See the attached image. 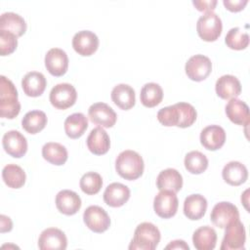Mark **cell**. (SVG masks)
<instances>
[{
    "mask_svg": "<svg viewBox=\"0 0 250 250\" xmlns=\"http://www.w3.org/2000/svg\"><path fill=\"white\" fill-rule=\"evenodd\" d=\"M178 206L179 200L176 192L169 189L160 190L153 200V209L155 214L163 219H169L175 216Z\"/></svg>",
    "mask_w": 250,
    "mask_h": 250,
    "instance_id": "obj_5",
    "label": "cell"
},
{
    "mask_svg": "<svg viewBox=\"0 0 250 250\" xmlns=\"http://www.w3.org/2000/svg\"><path fill=\"white\" fill-rule=\"evenodd\" d=\"M180 111V122L178 127L180 128H187L191 126L197 117V113L195 108L188 103L180 102L177 103Z\"/></svg>",
    "mask_w": 250,
    "mask_h": 250,
    "instance_id": "obj_38",
    "label": "cell"
},
{
    "mask_svg": "<svg viewBox=\"0 0 250 250\" xmlns=\"http://www.w3.org/2000/svg\"><path fill=\"white\" fill-rule=\"evenodd\" d=\"M4 183L12 188H20L25 183V172L17 164H8L2 170Z\"/></svg>",
    "mask_w": 250,
    "mask_h": 250,
    "instance_id": "obj_33",
    "label": "cell"
},
{
    "mask_svg": "<svg viewBox=\"0 0 250 250\" xmlns=\"http://www.w3.org/2000/svg\"><path fill=\"white\" fill-rule=\"evenodd\" d=\"M225 42L232 50H244L249 44V35L239 27H232L228 31Z\"/></svg>",
    "mask_w": 250,
    "mask_h": 250,
    "instance_id": "obj_35",
    "label": "cell"
},
{
    "mask_svg": "<svg viewBox=\"0 0 250 250\" xmlns=\"http://www.w3.org/2000/svg\"><path fill=\"white\" fill-rule=\"evenodd\" d=\"M165 249H185V250H188V249H189V246L186 243V241L177 239V240L171 241V242L165 247Z\"/></svg>",
    "mask_w": 250,
    "mask_h": 250,
    "instance_id": "obj_43",
    "label": "cell"
},
{
    "mask_svg": "<svg viewBox=\"0 0 250 250\" xmlns=\"http://www.w3.org/2000/svg\"><path fill=\"white\" fill-rule=\"evenodd\" d=\"M215 90L221 99L230 100L240 95L241 84L235 76L226 74L218 78L215 84Z\"/></svg>",
    "mask_w": 250,
    "mask_h": 250,
    "instance_id": "obj_18",
    "label": "cell"
},
{
    "mask_svg": "<svg viewBox=\"0 0 250 250\" xmlns=\"http://www.w3.org/2000/svg\"><path fill=\"white\" fill-rule=\"evenodd\" d=\"M223 29L221 18L214 12H207L202 15L196 23V30L199 37L207 42L216 41Z\"/></svg>",
    "mask_w": 250,
    "mask_h": 250,
    "instance_id": "obj_4",
    "label": "cell"
},
{
    "mask_svg": "<svg viewBox=\"0 0 250 250\" xmlns=\"http://www.w3.org/2000/svg\"><path fill=\"white\" fill-rule=\"evenodd\" d=\"M18 46V36L8 30L0 29V55L12 54Z\"/></svg>",
    "mask_w": 250,
    "mask_h": 250,
    "instance_id": "obj_39",
    "label": "cell"
},
{
    "mask_svg": "<svg viewBox=\"0 0 250 250\" xmlns=\"http://www.w3.org/2000/svg\"><path fill=\"white\" fill-rule=\"evenodd\" d=\"M21 111V104L18 100V91L14 83L0 76V115L2 118L13 119Z\"/></svg>",
    "mask_w": 250,
    "mask_h": 250,
    "instance_id": "obj_2",
    "label": "cell"
},
{
    "mask_svg": "<svg viewBox=\"0 0 250 250\" xmlns=\"http://www.w3.org/2000/svg\"><path fill=\"white\" fill-rule=\"evenodd\" d=\"M49 99L54 107L58 109H66L75 104L77 92L71 84L60 83L52 88Z\"/></svg>",
    "mask_w": 250,
    "mask_h": 250,
    "instance_id": "obj_6",
    "label": "cell"
},
{
    "mask_svg": "<svg viewBox=\"0 0 250 250\" xmlns=\"http://www.w3.org/2000/svg\"><path fill=\"white\" fill-rule=\"evenodd\" d=\"M72 47L80 56L89 57L98 50L99 38L93 31L81 30L74 34Z\"/></svg>",
    "mask_w": 250,
    "mask_h": 250,
    "instance_id": "obj_12",
    "label": "cell"
},
{
    "mask_svg": "<svg viewBox=\"0 0 250 250\" xmlns=\"http://www.w3.org/2000/svg\"><path fill=\"white\" fill-rule=\"evenodd\" d=\"M216 0H209V1H192V4L195 6V8L200 11V12H213L216 5H217Z\"/></svg>",
    "mask_w": 250,
    "mask_h": 250,
    "instance_id": "obj_41",
    "label": "cell"
},
{
    "mask_svg": "<svg viewBox=\"0 0 250 250\" xmlns=\"http://www.w3.org/2000/svg\"><path fill=\"white\" fill-rule=\"evenodd\" d=\"M0 29L8 30L18 37L21 36L26 31V22L19 14L13 12L3 13L0 17Z\"/></svg>",
    "mask_w": 250,
    "mask_h": 250,
    "instance_id": "obj_29",
    "label": "cell"
},
{
    "mask_svg": "<svg viewBox=\"0 0 250 250\" xmlns=\"http://www.w3.org/2000/svg\"><path fill=\"white\" fill-rule=\"evenodd\" d=\"M222 176L227 184L236 187L246 182L248 171L245 165L241 162L230 161L224 166Z\"/></svg>",
    "mask_w": 250,
    "mask_h": 250,
    "instance_id": "obj_23",
    "label": "cell"
},
{
    "mask_svg": "<svg viewBox=\"0 0 250 250\" xmlns=\"http://www.w3.org/2000/svg\"><path fill=\"white\" fill-rule=\"evenodd\" d=\"M226 142V132L219 125H209L200 133V143L208 150L221 148Z\"/></svg>",
    "mask_w": 250,
    "mask_h": 250,
    "instance_id": "obj_17",
    "label": "cell"
},
{
    "mask_svg": "<svg viewBox=\"0 0 250 250\" xmlns=\"http://www.w3.org/2000/svg\"><path fill=\"white\" fill-rule=\"evenodd\" d=\"M185 167L191 174H201L208 167V158L198 150H192L185 156Z\"/></svg>",
    "mask_w": 250,
    "mask_h": 250,
    "instance_id": "obj_34",
    "label": "cell"
},
{
    "mask_svg": "<svg viewBox=\"0 0 250 250\" xmlns=\"http://www.w3.org/2000/svg\"><path fill=\"white\" fill-rule=\"evenodd\" d=\"M42 156L54 165H62L66 162L68 154L65 146L59 143L49 142L42 147Z\"/></svg>",
    "mask_w": 250,
    "mask_h": 250,
    "instance_id": "obj_30",
    "label": "cell"
},
{
    "mask_svg": "<svg viewBox=\"0 0 250 250\" xmlns=\"http://www.w3.org/2000/svg\"><path fill=\"white\" fill-rule=\"evenodd\" d=\"M0 221H1V232H6L10 231L13 229V223L11 219L5 215L0 216Z\"/></svg>",
    "mask_w": 250,
    "mask_h": 250,
    "instance_id": "obj_42",
    "label": "cell"
},
{
    "mask_svg": "<svg viewBox=\"0 0 250 250\" xmlns=\"http://www.w3.org/2000/svg\"><path fill=\"white\" fill-rule=\"evenodd\" d=\"M206 209L207 200L201 194H190L184 201V214L189 220L201 219L205 215Z\"/></svg>",
    "mask_w": 250,
    "mask_h": 250,
    "instance_id": "obj_24",
    "label": "cell"
},
{
    "mask_svg": "<svg viewBox=\"0 0 250 250\" xmlns=\"http://www.w3.org/2000/svg\"><path fill=\"white\" fill-rule=\"evenodd\" d=\"M225 234L222 240L221 250H240L244 249L246 233L245 228L240 220H236L225 228Z\"/></svg>",
    "mask_w": 250,
    "mask_h": 250,
    "instance_id": "obj_7",
    "label": "cell"
},
{
    "mask_svg": "<svg viewBox=\"0 0 250 250\" xmlns=\"http://www.w3.org/2000/svg\"><path fill=\"white\" fill-rule=\"evenodd\" d=\"M67 238L62 230L57 228L44 229L38 238V247L41 250H64Z\"/></svg>",
    "mask_w": 250,
    "mask_h": 250,
    "instance_id": "obj_13",
    "label": "cell"
},
{
    "mask_svg": "<svg viewBox=\"0 0 250 250\" xmlns=\"http://www.w3.org/2000/svg\"><path fill=\"white\" fill-rule=\"evenodd\" d=\"M156 187L159 190L169 189L174 192H178L183 187V177L176 169L167 168L158 174Z\"/></svg>",
    "mask_w": 250,
    "mask_h": 250,
    "instance_id": "obj_26",
    "label": "cell"
},
{
    "mask_svg": "<svg viewBox=\"0 0 250 250\" xmlns=\"http://www.w3.org/2000/svg\"><path fill=\"white\" fill-rule=\"evenodd\" d=\"M47 85V81L43 73L38 71H30L27 72L22 80L21 87L24 94L28 97H39L45 91Z\"/></svg>",
    "mask_w": 250,
    "mask_h": 250,
    "instance_id": "obj_22",
    "label": "cell"
},
{
    "mask_svg": "<svg viewBox=\"0 0 250 250\" xmlns=\"http://www.w3.org/2000/svg\"><path fill=\"white\" fill-rule=\"evenodd\" d=\"M186 74L193 81L199 82L206 79L212 71V62L204 55H194L186 62Z\"/></svg>",
    "mask_w": 250,
    "mask_h": 250,
    "instance_id": "obj_10",
    "label": "cell"
},
{
    "mask_svg": "<svg viewBox=\"0 0 250 250\" xmlns=\"http://www.w3.org/2000/svg\"><path fill=\"white\" fill-rule=\"evenodd\" d=\"M45 66L53 76H62L67 71L68 57L60 48L50 49L45 56Z\"/></svg>",
    "mask_w": 250,
    "mask_h": 250,
    "instance_id": "obj_15",
    "label": "cell"
},
{
    "mask_svg": "<svg viewBox=\"0 0 250 250\" xmlns=\"http://www.w3.org/2000/svg\"><path fill=\"white\" fill-rule=\"evenodd\" d=\"M117 174L128 181L137 180L143 175L145 164L142 156L131 149L121 151L115 160Z\"/></svg>",
    "mask_w": 250,
    "mask_h": 250,
    "instance_id": "obj_1",
    "label": "cell"
},
{
    "mask_svg": "<svg viewBox=\"0 0 250 250\" xmlns=\"http://www.w3.org/2000/svg\"><path fill=\"white\" fill-rule=\"evenodd\" d=\"M47 116L42 110H31L25 113L21 120L22 128L29 134H37L47 125Z\"/></svg>",
    "mask_w": 250,
    "mask_h": 250,
    "instance_id": "obj_32",
    "label": "cell"
},
{
    "mask_svg": "<svg viewBox=\"0 0 250 250\" xmlns=\"http://www.w3.org/2000/svg\"><path fill=\"white\" fill-rule=\"evenodd\" d=\"M248 0H224L223 4L230 12H239L244 9Z\"/></svg>",
    "mask_w": 250,
    "mask_h": 250,
    "instance_id": "obj_40",
    "label": "cell"
},
{
    "mask_svg": "<svg viewBox=\"0 0 250 250\" xmlns=\"http://www.w3.org/2000/svg\"><path fill=\"white\" fill-rule=\"evenodd\" d=\"M163 99V90L161 86L154 82L146 83L143 86L140 94V100L146 107H154L158 105Z\"/></svg>",
    "mask_w": 250,
    "mask_h": 250,
    "instance_id": "obj_31",
    "label": "cell"
},
{
    "mask_svg": "<svg viewBox=\"0 0 250 250\" xmlns=\"http://www.w3.org/2000/svg\"><path fill=\"white\" fill-rule=\"evenodd\" d=\"M88 115L94 124L104 128L112 127L117 120L115 111L104 103L93 104L88 109Z\"/></svg>",
    "mask_w": 250,
    "mask_h": 250,
    "instance_id": "obj_11",
    "label": "cell"
},
{
    "mask_svg": "<svg viewBox=\"0 0 250 250\" xmlns=\"http://www.w3.org/2000/svg\"><path fill=\"white\" fill-rule=\"evenodd\" d=\"M88 128V119L81 112L70 114L64 120V131L70 139L80 138Z\"/></svg>",
    "mask_w": 250,
    "mask_h": 250,
    "instance_id": "obj_28",
    "label": "cell"
},
{
    "mask_svg": "<svg viewBox=\"0 0 250 250\" xmlns=\"http://www.w3.org/2000/svg\"><path fill=\"white\" fill-rule=\"evenodd\" d=\"M129 198L130 189L121 183H111L104 192V200L110 207H121Z\"/></svg>",
    "mask_w": 250,
    "mask_h": 250,
    "instance_id": "obj_20",
    "label": "cell"
},
{
    "mask_svg": "<svg viewBox=\"0 0 250 250\" xmlns=\"http://www.w3.org/2000/svg\"><path fill=\"white\" fill-rule=\"evenodd\" d=\"M210 219L216 227L225 229L231 223L239 220V212L234 204L228 201H222L213 207Z\"/></svg>",
    "mask_w": 250,
    "mask_h": 250,
    "instance_id": "obj_9",
    "label": "cell"
},
{
    "mask_svg": "<svg viewBox=\"0 0 250 250\" xmlns=\"http://www.w3.org/2000/svg\"><path fill=\"white\" fill-rule=\"evenodd\" d=\"M83 221L86 227L94 232L102 233L110 226V218L106 211L98 206L91 205L83 213Z\"/></svg>",
    "mask_w": 250,
    "mask_h": 250,
    "instance_id": "obj_8",
    "label": "cell"
},
{
    "mask_svg": "<svg viewBox=\"0 0 250 250\" xmlns=\"http://www.w3.org/2000/svg\"><path fill=\"white\" fill-rule=\"evenodd\" d=\"M79 185L84 193L93 195L101 190L103 187V179L99 173L87 172L81 177Z\"/></svg>",
    "mask_w": 250,
    "mask_h": 250,
    "instance_id": "obj_36",
    "label": "cell"
},
{
    "mask_svg": "<svg viewBox=\"0 0 250 250\" xmlns=\"http://www.w3.org/2000/svg\"><path fill=\"white\" fill-rule=\"evenodd\" d=\"M160 231L156 226L148 222L141 223L135 229L129 249L154 250L160 241Z\"/></svg>",
    "mask_w": 250,
    "mask_h": 250,
    "instance_id": "obj_3",
    "label": "cell"
},
{
    "mask_svg": "<svg viewBox=\"0 0 250 250\" xmlns=\"http://www.w3.org/2000/svg\"><path fill=\"white\" fill-rule=\"evenodd\" d=\"M157 119L164 126L178 127L180 122V111L177 104L159 109L157 112Z\"/></svg>",
    "mask_w": 250,
    "mask_h": 250,
    "instance_id": "obj_37",
    "label": "cell"
},
{
    "mask_svg": "<svg viewBox=\"0 0 250 250\" xmlns=\"http://www.w3.org/2000/svg\"><path fill=\"white\" fill-rule=\"evenodd\" d=\"M226 114L228 118L234 124L247 126L249 124V107L241 100L230 99L226 105Z\"/></svg>",
    "mask_w": 250,
    "mask_h": 250,
    "instance_id": "obj_21",
    "label": "cell"
},
{
    "mask_svg": "<svg viewBox=\"0 0 250 250\" xmlns=\"http://www.w3.org/2000/svg\"><path fill=\"white\" fill-rule=\"evenodd\" d=\"M81 198L73 190L62 189L56 195V206L58 210L67 216L76 214L81 208Z\"/></svg>",
    "mask_w": 250,
    "mask_h": 250,
    "instance_id": "obj_16",
    "label": "cell"
},
{
    "mask_svg": "<svg viewBox=\"0 0 250 250\" xmlns=\"http://www.w3.org/2000/svg\"><path fill=\"white\" fill-rule=\"evenodd\" d=\"M4 150L15 158L22 157L27 150V141L25 137L16 130L8 131L2 138Z\"/></svg>",
    "mask_w": 250,
    "mask_h": 250,
    "instance_id": "obj_14",
    "label": "cell"
},
{
    "mask_svg": "<svg viewBox=\"0 0 250 250\" xmlns=\"http://www.w3.org/2000/svg\"><path fill=\"white\" fill-rule=\"evenodd\" d=\"M111 100L119 108L128 110L135 105V91L128 84H118L111 91Z\"/></svg>",
    "mask_w": 250,
    "mask_h": 250,
    "instance_id": "obj_25",
    "label": "cell"
},
{
    "mask_svg": "<svg viewBox=\"0 0 250 250\" xmlns=\"http://www.w3.org/2000/svg\"><path fill=\"white\" fill-rule=\"evenodd\" d=\"M192 242L197 250H213L217 242V233L209 226H203L194 230Z\"/></svg>",
    "mask_w": 250,
    "mask_h": 250,
    "instance_id": "obj_27",
    "label": "cell"
},
{
    "mask_svg": "<svg viewBox=\"0 0 250 250\" xmlns=\"http://www.w3.org/2000/svg\"><path fill=\"white\" fill-rule=\"evenodd\" d=\"M86 144L92 153L96 155H102L108 151L110 146V140L104 129L101 126H98L91 130L89 136L87 137Z\"/></svg>",
    "mask_w": 250,
    "mask_h": 250,
    "instance_id": "obj_19",
    "label": "cell"
}]
</instances>
